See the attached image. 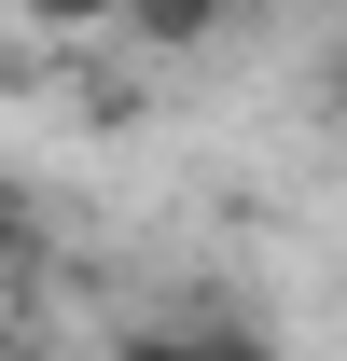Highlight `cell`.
Returning <instances> with one entry per match:
<instances>
[{
  "instance_id": "1",
  "label": "cell",
  "mask_w": 347,
  "mask_h": 361,
  "mask_svg": "<svg viewBox=\"0 0 347 361\" xmlns=\"http://www.w3.org/2000/svg\"><path fill=\"white\" fill-rule=\"evenodd\" d=\"M111 361H264V334H236V319H126Z\"/></svg>"
},
{
  "instance_id": "2",
  "label": "cell",
  "mask_w": 347,
  "mask_h": 361,
  "mask_svg": "<svg viewBox=\"0 0 347 361\" xmlns=\"http://www.w3.org/2000/svg\"><path fill=\"white\" fill-rule=\"evenodd\" d=\"M111 28H126L139 56H195V42H222V0H126Z\"/></svg>"
},
{
  "instance_id": "3",
  "label": "cell",
  "mask_w": 347,
  "mask_h": 361,
  "mask_svg": "<svg viewBox=\"0 0 347 361\" xmlns=\"http://www.w3.org/2000/svg\"><path fill=\"white\" fill-rule=\"evenodd\" d=\"M14 14H28V28H42V42H97V28H111V14H126V0H14Z\"/></svg>"
},
{
  "instance_id": "4",
  "label": "cell",
  "mask_w": 347,
  "mask_h": 361,
  "mask_svg": "<svg viewBox=\"0 0 347 361\" xmlns=\"http://www.w3.org/2000/svg\"><path fill=\"white\" fill-rule=\"evenodd\" d=\"M28 264V195H14V180H0V278Z\"/></svg>"
},
{
  "instance_id": "5",
  "label": "cell",
  "mask_w": 347,
  "mask_h": 361,
  "mask_svg": "<svg viewBox=\"0 0 347 361\" xmlns=\"http://www.w3.org/2000/svg\"><path fill=\"white\" fill-rule=\"evenodd\" d=\"M319 111H334V126H347V42L319 56Z\"/></svg>"
},
{
  "instance_id": "6",
  "label": "cell",
  "mask_w": 347,
  "mask_h": 361,
  "mask_svg": "<svg viewBox=\"0 0 347 361\" xmlns=\"http://www.w3.org/2000/svg\"><path fill=\"white\" fill-rule=\"evenodd\" d=\"M0 361H28V334H14V319H0Z\"/></svg>"
}]
</instances>
